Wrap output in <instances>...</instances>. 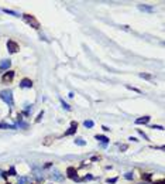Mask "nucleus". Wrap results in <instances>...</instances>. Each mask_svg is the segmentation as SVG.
Returning a JSON list of instances; mask_svg holds the SVG:
<instances>
[{"label":"nucleus","mask_w":165,"mask_h":184,"mask_svg":"<svg viewBox=\"0 0 165 184\" xmlns=\"http://www.w3.org/2000/svg\"><path fill=\"white\" fill-rule=\"evenodd\" d=\"M0 99H3V101H4L9 106H13V105H14V99H13V92L10 91V89H4V91L0 92Z\"/></svg>","instance_id":"nucleus-1"},{"label":"nucleus","mask_w":165,"mask_h":184,"mask_svg":"<svg viewBox=\"0 0 165 184\" xmlns=\"http://www.w3.org/2000/svg\"><path fill=\"white\" fill-rule=\"evenodd\" d=\"M23 18H24V21L28 26H31V27L35 28V30L40 28V21L35 18V16H33V14H23Z\"/></svg>","instance_id":"nucleus-2"},{"label":"nucleus","mask_w":165,"mask_h":184,"mask_svg":"<svg viewBox=\"0 0 165 184\" xmlns=\"http://www.w3.org/2000/svg\"><path fill=\"white\" fill-rule=\"evenodd\" d=\"M13 79H14V71H10V69H9L7 72H4L3 77H2V82L3 84H10Z\"/></svg>","instance_id":"nucleus-3"},{"label":"nucleus","mask_w":165,"mask_h":184,"mask_svg":"<svg viewBox=\"0 0 165 184\" xmlns=\"http://www.w3.org/2000/svg\"><path fill=\"white\" fill-rule=\"evenodd\" d=\"M6 46H7V51H9V53H11V54L17 53V51L20 50V47H18V44L16 43V41H13V40H9Z\"/></svg>","instance_id":"nucleus-4"},{"label":"nucleus","mask_w":165,"mask_h":184,"mask_svg":"<svg viewBox=\"0 0 165 184\" xmlns=\"http://www.w3.org/2000/svg\"><path fill=\"white\" fill-rule=\"evenodd\" d=\"M76 129H78V123L75 120L73 122H71V126H69V129L65 132V136H71V135H73L76 132Z\"/></svg>","instance_id":"nucleus-5"},{"label":"nucleus","mask_w":165,"mask_h":184,"mask_svg":"<svg viewBox=\"0 0 165 184\" xmlns=\"http://www.w3.org/2000/svg\"><path fill=\"white\" fill-rule=\"evenodd\" d=\"M10 65H11L10 60H2V61H0V71H6V69L9 71Z\"/></svg>","instance_id":"nucleus-6"},{"label":"nucleus","mask_w":165,"mask_h":184,"mask_svg":"<svg viewBox=\"0 0 165 184\" xmlns=\"http://www.w3.org/2000/svg\"><path fill=\"white\" fill-rule=\"evenodd\" d=\"M33 86V81L28 78H23L20 81V88H31Z\"/></svg>","instance_id":"nucleus-7"},{"label":"nucleus","mask_w":165,"mask_h":184,"mask_svg":"<svg viewBox=\"0 0 165 184\" xmlns=\"http://www.w3.org/2000/svg\"><path fill=\"white\" fill-rule=\"evenodd\" d=\"M66 173H68V177H69V179L78 180V174H76V169H75V167H68Z\"/></svg>","instance_id":"nucleus-8"},{"label":"nucleus","mask_w":165,"mask_h":184,"mask_svg":"<svg viewBox=\"0 0 165 184\" xmlns=\"http://www.w3.org/2000/svg\"><path fill=\"white\" fill-rule=\"evenodd\" d=\"M150 116H143V118H138V119H135V123L137 125H147L148 122H150Z\"/></svg>","instance_id":"nucleus-9"},{"label":"nucleus","mask_w":165,"mask_h":184,"mask_svg":"<svg viewBox=\"0 0 165 184\" xmlns=\"http://www.w3.org/2000/svg\"><path fill=\"white\" fill-rule=\"evenodd\" d=\"M51 179H52V180H57V181H62V180H64V176H62L59 172H54L52 174H51Z\"/></svg>","instance_id":"nucleus-10"},{"label":"nucleus","mask_w":165,"mask_h":184,"mask_svg":"<svg viewBox=\"0 0 165 184\" xmlns=\"http://www.w3.org/2000/svg\"><path fill=\"white\" fill-rule=\"evenodd\" d=\"M95 139H96V140H99V142H102L103 144L109 143V140H110V139H109L107 136H103V135H96V136H95Z\"/></svg>","instance_id":"nucleus-11"},{"label":"nucleus","mask_w":165,"mask_h":184,"mask_svg":"<svg viewBox=\"0 0 165 184\" xmlns=\"http://www.w3.org/2000/svg\"><path fill=\"white\" fill-rule=\"evenodd\" d=\"M0 129H16L14 125H7V123H2L0 122Z\"/></svg>","instance_id":"nucleus-12"},{"label":"nucleus","mask_w":165,"mask_h":184,"mask_svg":"<svg viewBox=\"0 0 165 184\" xmlns=\"http://www.w3.org/2000/svg\"><path fill=\"white\" fill-rule=\"evenodd\" d=\"M141 179H143V180H145V181L151 180V173H143V174H141Z\"/></svg>","instance_id":"nucleus-13"},{"label":"nucleus","mask_w":165,"mask_h":184,"mask_svg":"<svg viewBox=\"0 0 165 184\" xmlns=\"http://www.w3.org/2000/svg\"><path fill=\"white\" fill-rule=\"evenodd\" d=\"M75 143H76V144H79V146H85V144H86V142L83 140V139L78 137V139H75Z\"/></svg>","instance_id":"nucleus-14"},{"label":"nucleus","mask_w":165,"mask_h":184,"mask_svg":"<svg viewBox=\"0 0 165 184\" xmlns=\"http://www.w3.org/2000/svg\"><path fill=\"white\" fill-rule=\"evenodd\" d=\"M138 7H140V10H144V11H153V7H148V6H144V4H140Z\"/></svg>","instance_id":"nucleus-15"},{"label":"nucleus","mask_w":165,"mask_h":184,"mask_svg":"<svg viewBox=\"0 0 165 184\" xmlns=\"http://www.w3.org/2000/svg\"><path fill=\"white\" fill-rule=\"evenodd\" d=\"M31 112H33V105H27V108H25V111H24V115H30Z\"/></svg>","instance_id":"nucleus-16"},{"label":"nucleus","mask_w":165,"mask_h":184,"mask_svg":"<svg viewBox=\"0 0 165 184\" xmlns=\"http://www.w3.org/2000/svg\"><path fill=\"white\" fill-rule=\"evenodd\" d=\"M83 125H85V128H93V120H85L83 122Z\"/></svg>","instance_id":"nucleus-17"},{"label":"nucleus","mask_w":165,"mask_h":184,"mask_svg":"<svg viewBox=\"0 0 165 184\" xmlns=\"http://www.w3.org/2000/svg\"><path fill=\"white\" fill-rule=\"evenodd\" d=\"M27 181H28V179H27V177H21V179H18L17 184H25Z\"/></svg>","instance_id":"nucleus-18"},{"label":"nucleus","mask_w":165,"mask_h":184,"mask_svg":"<svg viewBox=\"0 0 165 184\" xmlns=\"http://www.w3.org/2000/svg\"><path fill=\"white\" fill-rule=\"evenodd\" d=\"M3 11L7 13V14H11V16H18V13H16V11H13V10H9V9H4Z\"/></svg>","instance_id":"nucleus-19"},{"label":"nucleus","mask_w":165,"mask_h":184,"mask_svg":"<svg viewBox=\"0 0 165 184\" xmlns=\"http://www.w3.org/2000/svg\"><path fill=\"white\" fill-rule=\"evenodd\" d=\"M61 104H62V106H64V108H65V109H66V111H71V106H69V105H68V104H66V102H65V101H62V99H61Z\"/></svg>","instance_id":"nucleus-20"},{"label":"nucleus","mask_w":165,"mask_h":184,"mask_svg":"<svg viewBox=\"0 0 165 184\" xmlns=\"http://www.w3.org/2000/svg\"><path fill=\"white\" fill-rule=\"evenodd\" d=\"M140 77H141V78H145V79H151V78H153V77L148 75V74H140Z\"/></svg>","instance_id":"nucleus-21"},{"label":"nucleus","mask_w":165,"mask_h":184,"mask_svg":"<svg viewBox=\"0 0 165 184\" xmlns=\"http://www.w3.org/2000/svg\"><path fill=\"white\" fill-rule=\"evenodd\" d=\"M138 133H140V135H141V136H143V137L145 139V140H148V136H147V135H145V133H144V132H143V130H141V129H138Z\"/></svg>","instance_id":"nucleus-22"},{"label":"nucleus","mask_w":165,"mask_h":184,"mask_svg":"<svg viewBox=\"0 0 165 184\" xmlns=\"http://www.w3.org/2000/svg\"><path fill=\"white\" fill-rule=\"evenodd\" d=\"M124 177H126L127 180H131L134 176H133V173H126V174H124Z\"/></svg>","instance_id":"nucleus-23"},{"label":"nucleus","mask_w":165,"mask_h":184,"mask_svg":"<svg viewBox=\"0 0 165 184\" xmlns=\"http://www.w3.org/2000/svg\"><path fill=\"white\" fill-rule=\"evenodd\" d=\"M43 116H44V112H40V113H38V116H37V119H35V122H40Z\"/></svg>","instance_id":"nucleus-24"},{"label":"nucleus","mask_w":165,"mask_h":184,"mask_svg":"<svg viewBox=\"0 0 165 184\" xmlns=\"http://www.w3.org/2000/svg\"><path fill=\"white\" fill-rule=\"evenodd\" d=\"M154 184H165V180H164V179H161V180H155Z\"/></svg>","instance_id":"nucleus-25"},{"label":"nucleus","mask_w":165,"mask_h":184,"mask_svg":"<svg viewBox=\"0 0 165 184\" xmlns=\"http://www.w3.org/2000/svg\"><path fill=\"white\" fill-rule=\"evenodd\" d=\"M116 181H117V179H107V183L109 184H114Z\"/></svg>","instance_id":"nucleus-26"},{"label":"nucleus","mask_w":165,"mask_h":184,"mask_svg":"<svg viewBox=\"0 0 165 184\" xmlns=\"http://www.w3.org/2000/svg\"><path fill=\"white\" fill-rule=\"evenodd\" d=\"M10 176H16V169L14 167H10Z\"/></svg>","instance_id":"nucleus-27"},{"label":"nucleus","mask_w":165,"mask_h":184,"mask_svg":"<svg viewBox=\"0 0 165 184\" xmlns=\"http://www.w3.org/2000/svg\"><path fill=\"white\" fill-rule=\"evenodd\" d=\"M2 177H3V179H7V177H9V172H3L2 173Z\"/></svg>","instance_id":"nucleus-28"},{"label":"nucleus","mask_w":165,"mask_h":184,"mask_svg":"<svg viewBox=\"0 0 165 184\" xmlns=\"http://www.w3.org/2000/svg\"><path fill=\"white\" fill-rule=\"evenodd\" d=\"M51 139H52V137H47V139H45V142H44V144H50L51 143Z\"/></svg>","instance_id":"nucleus-29"},{"label":"nucleus","mask_w":165,"mask_h":184,"mask_svg":"<svg viewBox=\"0 0 165 184\" xmlns=\"http://www.w3.org/2000/svg\"><path fill=\"white\" fill-rule=\"evenodd\" d=\"M151 128H153V129H158V130H162V126H155V125H154V126H151Z\"/></svg>","instance_id":"nucleus-30"},{"label":"nucleus","mask_w":165,"mask_h":184,"mask_svg":"<svg viewBox=\"0 0 165 184\" xmlns=\"http://www.w3.org/2000/svg\"><path fill=\"white\" fill-rule=\"evenodd\" d=\"M128 89H133V91H135V92H140V89H137V88H133V86H127Z\"/></svg>","instance_id":"nucleus-31"},{"label":"nucleus","mask_w":165,"mask_h":184,"mask_svg":"<svg viewBox=\"0 0 165 184\" xmlns=\"http://www.w3.org/2000/svg\"><path fill=\"white\" fill-rule=\"evenodd\" d=\"M120 150H127V144H123V146L120 147Z\"/></svg>","instance_id":"nucleus-32"},{"label":"nucleus","mask_w":165,"mask_h":184,"mask_svg":"<svg viewBox=\"0 0 165 184\" xmlns=\"http://www.w3.org/2000/svg\"><path fill=\"white\" fill-rule=\"evenodd\" d=\"M85 180H92V176H85Z\"/></svg>","instance_id":"nucleus-33"},{"label":"nucleus","mask_w":165,"mask_h":184,"mask_svg":"<svg viewBox=\"0 0 165 184\" xmlns=\"http://www.w3.org/2000/svg\"><path fill=\"white\" fill-rule=\"evenodd\" d=\"M2 173H3V172H2V170H0V176H2Z\"/></svg>","instance_id":"nucleus-34"},{"label":"nucleus","mask_w":165,"mask_h":184,"mask_svg":"<svg viewBox=\"0 0 165 184\" xmlns=\"http://www.w3.org/2000/svg\"><path fill=\"white\" fill-rule=\"evenodd\" d=\"M6 184H10V183H6Z\"/></svg>","instance_id":"nucleus-35"}]
</instances>
